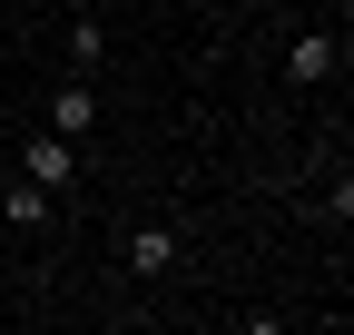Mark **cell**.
I'll return each instance as SVG.
<instances>
[{"instance_id":"cell-1","label":"cell","mask_w":354,"mask_h":335,"mask_svg":"<svg viewBox=\"0 0 354 335\" xmlns=\"http://www.w3.org/2000/svg\"><path fill=\"white\" fill-rule=\"evenodd\" d=\"M20 178H30V188H69V178H79V138H59V129L30 138V148H20Z\"/></svg>"},{"instance_id":"cell-2","label":"cell","mask_w":354,"mask_h":335,"mask_svg":"<svg viewBox=\"0 0 354 335\" xmlns=\"http://www.w3.org/2000/svg\"><path fill=\"white\" fill-rule=\"evenodd\" d=\"M50 129L59 138H88V129H99V79H69V89L50 99Z\"/></svg>"},{"instance_id":"cell-3","label":"cell","mask_w":354,"mask_h":335,"mask_svg":"<svg viewBox=\"0 0 354 335\" xmlns=\"http://www.w3.org/2000/svg\"><path fill=\"white\" fill-rule=\"evenodd\" d=\"M335 69V39L325 30H295V50H286V79H325Z\"/></svg>"},{"instance_id":"cell-4","label":"cell","mask_w":354,"mask_h":335,"mask_svg":"<svg viewBox=\"0 0 354 335\" xmlns=\"http://www.w3.org/2000/svg\"><path fill=\"white\" fill-rule=\"evenodd\" d=\"M128 266H138V276H167L177 266V237L167 227H138V237H128Z\"/></svg>"},{"instance_id":"cell-5","label":"cell","mask_w":354,"mask_h":335,"mask_svg":"<svg viewBox=\"0 0 354 335\" xmlns=\"http://www.w3.org/2000/svg\"><path fill=\"white\" fill-rule=\"evenodd\" d=\"M10 227H50V188H30V178H10Z\"/></svg>"},{"instance_id":"cell-6","label":"cell","mask_w":354,"mask_h":335,"mask_svg":"<svg viewBox=\"0 0 354 335\" xmlns=\"http://www.w3.org/2000/svg\"><path fill=\"white\" fill-rule=\"evenodd\" d=\"M99 50H109V39H99V20L79 10V20H69V60H79V69H99Z\"/></svg>"}]
</instances>
